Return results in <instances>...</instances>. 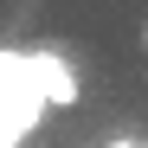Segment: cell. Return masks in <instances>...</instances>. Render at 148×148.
<instances>
[{
    "mask_svg": "<svg viewBox=\"0 0 148 148\" xmlns=\"http://www.w3.org/2000/svg\"><path fill=\"white\" fill-rule=\"evenodd\" d=\"M39 77H32V52H0V148L26 142L39 129Z\"/></svg>",
    "mask_w": 148,
    "mask_h": 148,
    "instance_id": "6da1fadb",
    "label": "cell"
},
{
    "mask_svg": "<svg viewBox=\"0 0 148 148\" xmlns=\"http://www.w3.org/2000/svg\"><path fill=\"white\" fill-rule=\"evenodd\" d=\"M32 77H39V103H45V110H71V103L84 97L71 58H58V52H32Z\"/></svg>",
    "mask_w": 148,
    "mask_h": 148,
    "instance_id": "7a4b0ae2",
    "label": "cell"
},
{
    "mask_svg": "<svg viewBox=\"0 0 148 148\" xmlns=\"http://www.w3.org/2000/svg\"><path fill=\"white\" fill-rule=\"evenodd\" d=\"M142 45H148V26H142Z\"/></svg>",
    "mask_w": 148,
    "mask_h": 148,
    "instance_id": "3957f363",
    "label": "cell"
}]
</instances>
